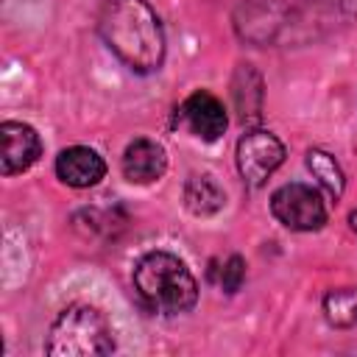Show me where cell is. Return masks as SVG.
<instances>
[{"label":"cell","instance_id":"cell-6","mask_svg":"<svg viewBox=\"0 0 357 357\" xmlns=\"http://www.w3.org/2000/svg\"><path fill=\"white\" fill-rule=\"evenodd\" d=\"M42 156V139L33 126L20 120H6L0 126V173L14 176L28 170Z\"/></svg>","mask_w":357,"mask_h":357},{"label":"cell","instance_id":"cell-8","mask_svg":"<svg viewBox=\"0 0 357 357\" xmlns=\"http://www.w3.org/2000/svg\"><path fill=\"white\" fill-rule=\"evenodd\" d=\"M56 176L61 184L75 187V190H86L103 181L106 176V162L103 156L89 148V145H70L56 156Z\"/></svg>","mask_w":357,"mask_h":357},{"label":"cell","instance_id":"cell-7","mask_svg":"<svg viewBox=\"0 0 357 357\" xmlns=\"http://www.w3.org/2000/svg\"><path fill=\"white\" fill-rule=\"evenodd\" d=\"M181 120L184 126L204 142H215L223 137L229 117L223 109V100L215 98L206 89H195L184 103H181Z\"/></svg>","mask_w":357,"mask_h":357},{"label":"cell","instance_id":"cell-13","mask_svg":"<svg viewBox=\"0 0 357 357\" xmlns=\"http://www.w3.org/2000/svg\"><path fill=\"white\" fill-rule=\"evenodd\" d=\"M243 282H245V259L240 254H231L220 268V290L231 296L243 287Z\"/></svg>","mask_w":357,"mask_h":357},{"label":"cell","instance_id":"cell-14","mask_svg":"<svg viewBox=\"0 0 357 357\" xmlns=\"http://www.w3.org/2000/svg\"><path fill=\"white\" fill-rule=\"evenodd\" d=\"M349 226H351V231L357 234V209H351V215H349Z\"/></svg>","mask_w":357,"mask_h":357},{"label":"cell","instance_id":"cell-5","mask_svg":"<svg viewBox=\"0 0 357 357\" xmlns=\"http://www.w3.org/2000/svg\"><path fill=\"white\" fill-rule=\"evenodd\" d=\"M287 151L282 145V139L265 128H251L237 139V151H234V162H237V173L243 178L245 187L257 190L262 187L284 162Z\"/></svg>","mask_w":357,"mask_h":357},{"label":"cell","instance_id":"cell-3","mask_svg":"<svg viewBox=\"0 0 357 357\" xmlns=\"http://www.w3.org/2000/svg\"><path fill=\"white\" fill-rule=\"evenodd\" d=\"M114 351V332L92 304H70L50 324L45 354L50 357H103Z\"/></svg>","mask_w":357,"mask_h":357},{"label":"cell","instance_id":"cell-4","mask_svg":"<svg viewBox=\"0 0 357 357\" xmlns=\"http://www.w3.org/2000/svg\"><path fill=\"white\" fill-rule=\"evenodd\" d=\"M271 215L290 231H318L329 218L321 190L304 181H290L273 190Z\"/></svg>","mask_w":357,"mask_h":357},{"label":"cell","instance_id":"cell-11","mask_svg":"<svg viewBox=\"0 0 357 357\" xmlns=\"http://www.w3.org/2000/svg\"><path fill=\"white\" fill-rule=\"evenodd\" d=\"M304 165H307V170L318 178V184L329 192V198H332V201H340V195H343V190H346V176H343L337 159H335L329 151H324V148H310V151L304 153Z\"/></svg>","mask_w":357,"mask_h":357},{"label":"cell","instance_id":"cell-2","mask_svg":"<svg viewBox=\"0 0 357 357\" xmlns=\"http://www.w3.org/2000/svg\"><path fill=\"white\" fill-rule=\"evenodd\" d=\"M134 290L142 304L162 315L190 312L198 301V282L170 251H148L134 265Z\"/></svg>","mask_w":357,"mask_h":357},{"label":"cell","instance_id":"cell-1","mask_svg":"<svg viewBox=\"0 0 357 357\" xmlns=\"http://www.w3.org/2000/svg\"><path fill=\"white\" fill-rule=\"evenodd\" d=\"M98 33L131 73L151 75L162 70L167 42L148 0H106L98 14Z\"/></svg>","mask_w":357,"mask_h":357},{"label":"cell","instance_id":"cell-10","mask_svg":"<svg viewBox=\"0 0 357 357\" xmlns=\"http://www.w3.org/2000/svg\"><path fill=\"white\" fill-rule=\"evenodd\" d=\"M184 206L195 218H209L226 206V192L209 173H195L184 184Z\"/></svg>","mask_w":357,"mask_h":357},{"label":"cell","instance_id":"cell-12","mask_svg":"<svg viewBox=\"0 0 357 357\" xmlns=\"http://www.w3.org/2000/svg\"><path fill=\"white\" fill-rule=\"evenodd\" d=\"M324 318L335 329H349L357 324V287H335L321 301Z\"/></svg>","mask_w":357,"mask_h":357},{"label":"cell","instance_id":"cell-9","mask_svg":"<svg viewBox=\"0 0 357 357\" xmlns=\"http://www.w3.org/2000/svg\"><path fill=\"white\" fill-rule=\"evenodd\" d=\"M120 170L131 184H151L159 181L167 170V153L156 139L148 137H137L126 145L123 159H120Z\"/></svg>","mask_w":357,"mask_h":357}]
</instances>
